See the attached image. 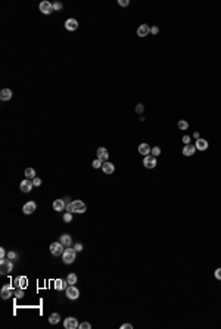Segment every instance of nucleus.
<instances>
[{"instance_id":"27","label":"nucleus","mask_w":221,"mask_h":329,"mask_svg":"<svg viewBox=\"0 0 221 329\" xmlns=\"http://www.w3.org/2000/svg\"><path fill=\"white\" fill-rule=\"evenodd\" d=\"M179 128L180 130H187V128H189V123H187V121H183V120L179 121Z\"/></svg>"},{"instance_id":"1","label":"nucleus","mask_w":221,"mask_h":329,"mask_svg":"<svg viewBox=\"0 0 221 329\" xmlns=\"http://www.w3.org/2000/svg\"><path fill=\"white\" fill-rule=\"evenodd\" d=\"M75 249H72V248H65V251H64V254H62V260L65 264H71V263H74L75 260Z\"/></svg>"},{"instance_id":"42","label":"nucleus","mask_w":221,"mask_h":329,"mask_svg":"<svg viewBox=\"0 0 221 329\" xmlns=\"http://www.w3.org/2000/svg\"><path fill=\"white\" fill-rule=\"evenodd\" d=\"M151 33H152V34H158V33H159V28H158V27H152V28H151Z\"/></svg>"},{"instance_id":"17","label":"nucleus","mask_w":221,"mask_h":329,"mask_svg":"<svg viewBox=\"0 0 221 329\" xmlns=\"http://www.w3.org/2000/svg\"><path fill=\"white\" fill-rule=\"evenodd\" d=\"M152 152V149H151V146L148 145V143H142V145H139V153H142V155H149Z\"/></svg>"},{"instance_id":"21","label":"nucleus","mask_w":221,"mask_h":329,"mask_svg":"<svg viewBox=\"0 0 221 329\" xmlns=\"http://www.w3.org/2000/svg\"><path fill=\"white\" fill-rule=\"evenodd\" d=\"M65 207H67V204H65L64 199H56V201H53V208H55L56 211H62Z\"/></svg>"},{"instance_id":"8","label":"nucleus","mask_w":221,"mask_h":329,"mask_svg":"<svg viewBox=\"0 0 221 329\" xmlns=\"http://www.w3.org/2000/svg\"><path fill=\"white\" fill-rule=\"evenodd\" d=\"M143 164L146 168H155L156 167V158L153 155H146L145 160H143Z\"/></svg>"},{"instance_id":"44","label":"nucleus","mask_w":221,"mask_h":329,"mask_svg":"<svg viewBox=\"0 0 221 329\" xmlns=\"http://www.w3.org/2000/svg\"><path fill=\"white\" fill-rule=\"evenodd\" d=\"M121 328L123 329H133V325H130V323H124Z\"/></svg>"},{"instance_id":"30","label":"nucleus","mask_w":221,"mask_h":329,"mask_svg":"<svg viewBox=\"0 0 221 329\" xmlns=\"http://www.w3.org/2000/svg\"><path fill=\"white\" fill-rule=\"evenodd\" d=\"M15 297H16V298H22V297H24V291H22V289H16V292H15Z\"/></svg>"},{"instance_id":"33","label":"nucleus","mask_w":221,"mask_h":329,"mask_svg":"<svg viewBox=\"0 0 221 329\" xmlns=\"http://www.w3.org/2000/svg\"><path fill=\"white\" fill-rule=\"evenodd\" d=\"M80 329H90L92 328V325L90 323H87V322H83V323H80V326H78Z\"/></svg>"},{"instance_id":"5","label":"nucleus","mask_w":221,"mask_h":329,"mask_svg":"<svg viewBox=\"0 0 221 329\" xmlns=\"http://www.w3.org/2000/svg\"><path fill=\"white\" fill-rule=\"evenodd\" d=\"M33 186H34V183L31 182V179H25V180H22V182H21V185H19V189H21V192L28 193L31 189H33Z\"/></svg>"},{"instance_id":"32","label":"nucleus","mask_w":221,"mask_h":329,"mask_svg":"<svg viewBox=\"0 0 221 329\" xmlns=\"http://www.w3.org/2000/svg\"><path fill=\"white\" fill-rule=\"evenodd\" d=\"M65 210H67L68 213H72V211H74V205H72V201H71V202H67V207H65Z\"/></svg>"},{"instance_id":"3","label":"nucleus","mask_w":221,"mask_h":329,"mask_svg":"<svg viewBox=\"0 0 221 329\" xmlns=\"http://www.w3.org/2000/svg\"><path fill=\"white\" fill-rule=\"evenodd\" d=\"M9 260V258H8ZM6 258H2L0 260V264H2V267H0V273L2 274H8L11 270H12V267H14V264L11 263V261H8Z\"/></svg>"},{"instance_id":"37","label":"nucleus","mask_w":221,"mask_h":329,"mask_svg":"<svg viewBox=\"0 0 221 329\" xmlns=\"http://www.w3.org/2000/svg\"><path fill=\"white\" fill-rule=\"evenodd\" d=\"M8 258H11V260H14V258H16V252H14V251H11V252L8 254Z\"/></svg>"},{"instance_id":"20","label":"nucleus","mask_w":221,"mask_h":329,"mask_svg":"<svg viewBox=\"0 0 221 329\" xmlns=\"http://www.w3.org/2000/svg\"><path fill=\"white\" fill-rule=\"evenodd\" d=\"M55 288L58 291H62V289H67L68 288V282L67 280H64V279H58L55 282Z\"/></svg>"},{"instance_id":"14","label":"nucleus","mask_w":221,"mask_h":329,"mask_svg":"<svg viewBox=\"0 0 221 329\" xmlns=\"http://www.w3.org/2000/svg\"><path fill=\"white\" fill-rule=\"evenodd\" d=\"M36 208H37V205H36V202H33V201H30V202H27L25 205L22 207V211H24L25 214H33V213L36 211Z\"/></svg>"},{"instance_id":"29","label":"nucleus","mask_w":221,"mask_h":329,"mask_svg":"<svg viewBox=\"0 0 221 329\" xmlns=\"http://www.w3.org/2000/svg\"><path fill=\"white\" fill-rule=\"evenodd\" d=\"M159 153H161V148H158V146L152 148V155H153V157H158Z\"/></svg>"},{"instance_id":"16","label":"nucleus","mask_w":221,"mask_h":329,"mask_svg":"<svg viewBox=\"0 0 221 329\" xmlns=\"http://www.w3.org/2000/svg\"><path fill=\"white\" fill-rule=\"evenodd\" d=\"M102 170H103V173H105V174H112V173L115 171V165L106 161V163H103V164H102Z\"/></svg>"},{"instance_id":"36","label":"nucleus","mask_w":221,"mask_h":329,"mask_svg":"<svg viewBox=\"0 0 221 329\" xmlns=\"http://www.w3.org/2000/svg\"><path fill=\"white\" fill-rule=\"evenodd\" d=\"M215 277H217V279H218V280H221V267L220 269H217V270H215Z\"/></svg>"},{"instance_id":"35","label":"nucleus","mask_w":221,"mask_h":329,"mask_svg":"<svg viewBox=\"0 0 221 329\" xmlns=\"http://www.w3.org/2000/svg\"><path fill=\"white\" fill-rule=\"evenodd\" d=\"M33 183H34V186H40V185H42V180L39 177H36V179H33Z\"/></svg>"},{"instance_id":"26","label":"nucleus","mask_w":221,"mask_h":329,"mask_svg":"<svg viewBox=\"0 0 221 329\" xmlns=\"http://www.w3.org/2000/svg\"><path fill=\"white\" fill-rule=\"evenodd\" d=\"M25 177L36 179V171H34V168H27V170H25Z\"/></svg>"},{"instance_id":"7","label":"nucleus","mask_w":221,"mask_h":329,"mask_svg":"<svg viewBox=\"0 0 221 329\" xmlns=\"http://www.w3.org/2000/svg\"><path fill=\"white\" fill-rule=\"evenodd\" d=\"M72 205H74V211L72 213H78V214H83L86 213L87 207L84 204L83 201H72Z\"/></svg>"},{"instance_id":"11","label":"nucleus","mask_w":221,"mask_h":329,"mask_svg":"<svg viewBox=\"0 0 221 329\" xmlns=\"http://www.w3.org/2000/svg\"><path fill=\"white\" fill-rule=\"evenodd\" d=\"M108 157H109V153L106 151V148H99L97 149V160H100L102 163H106Z\"/></svg>"},{"instance_id":"19","label":"nucleus","mask_w":221,"mask_h":329,"mask_svg":"<svg viewBox=\"0 0 221 329\" xmlns=\"http://www.w3.org/2000/svg\"><path fill=\"white\" fill-rule=\"evenodd\" d=\"M61 242H62V245L65 248H69L72 245V238H71L69 235H62V236H61Z\"/></svg>"},{"instance_id":"24","label":"nucleus","mask_w":221,"mask_h":329,"mask_svg":"<svg viewBox=\"0 0 221 329\" xmlns=\"http://www.w3.org/2000/svg\"><path fill=\"white\" fill-rule=\"evenodd\" d=\"M59 320H61V316L58 315V313H53V315H50V317H49V322H50L52 325H56Z\"/></svg>"},{"instance_id":"34","label":"nucleus","mask_w":221,"mask_h":329,"mask_svg":"<svg viewBox=\"0 0 221 329\" xmlns=\"http://www.w3.org/2000/svg\"><path fill=\"white\" fill-rule=\"evenodd\" d=\"M61 9H62V5L59 2H55L53 3V11H61Z\"/></svg>"},{"instance_id":"12","label":"nucleus","mask_w":221,"mask_h":329,"mask_svg":"<svg viewBox=\"0 0 221 329\" xmlns=\"http://www.w3.org/2000/svg\"><path fill=\"white\" fill-rule=\"evenodd\" d=\"M195 148L198 149V151H207L208 149V142L205 140V139H198L196 140V143H195Z\"/></svg>"},{"instance_id":"43","label":"nucleus","mask_w":221,"mask_h":329,"mask_svg":"<svg viewBox=\"0 0 221 329\" xmlns=\"http://www.w3.org/2000/svg\"><path fill=\"white\" fill-rule=\"evenodd\" d=\"M183 142H184V145H189V142H190V137H189V136H183Z\"/></svg>"},{"instance_id":"4","label":"nucleus","mask_w":221,"mask_h":329,"mask_svg":"<svg viewBox=\"0 0 221 329\" xmlns=\"http://www.w3.org/2000/svg\"><path fill=\"white\" fill-rule=\"evenodd\" d=\"M64 326L67 329H77L80 326V323H78V320L75 317H67L64 320Z\"/></svg>"},{"instance_id":"38","label":"nucleus","mask_w":221,"mask_h":329,"mask_svg":"<svg viewBox=\"0 0 221 329\" xmlns=\"http://www.w3.org/2000/svg\"><path fill=\"white\" fill-rule=\"evenodd\" d=\"M5 257H6V249L0 248V258H5Z\"/></svg>"},{"instance_id":"9","label":"nucleus","mask_w":221,"mask_h":329,"mask_svg":"<svg viewBox=\"0 0 221 329\" xmlns=\"http://www.w3.org/2000/svg\"><path fill=\"white\" fill-rule=\"evenodd\" d=\"M52 11H53V5H52V3H49V2H46V0L40 3V12H43L44 15L52 14Z\"/></svg>"},{"instance_id":"18","label":"nucleus","mask_w":221,"mask_h":329,"mask_svg":"<svg viewBox=\"0 0 221 329\" xmlns=\"http://www.w3.org/2000/svg\"><path fill=\"white\" fill-rule=\"evenodd\" d=\"M0 295H2V298L3 300H8L11 295H12V291H11V285H5L3 288H2V292H0Z\"/></svg>"},{"instance_id":"40","label":"nucleus","mask_w":221,"mask_h":329,"mask_svg":"<svg viewBox=\"0 0 221 329\" xmlns=\"http://www.w3.org/2000/svg\"><path fill=\"white\" fill-rule=\"evenodd\" d=\"M118 3H120L121 6H128V5H130V2H128V0H120Z\"/></svg>"},{"instance_id":"25","label":"nucleus","mask_w":221,"mask_h":329,"mask_svg":"<svg viewBox=\"0 0 221 329\" xmlns=\"http://www.w3.org/2000/svg\"><path fill=\"white\" fill-rule=\"evenodd\" d=\"M67 282H68L69 285H74V283H77V274H75V273H69L68 277H67Z\"/></svg>"},{"instance_id":"41","label":"nucleus","mask_w":221,"mask_h":329,"mask_svg":"<svg viewBox=\"0 0 221 329\" xmlns=\"http://www.w3.org/2000/svg\"><path fill=\"white\" fill-rule=\"evenodd\" d=\"M74 249H75V251H77V252H80V251H81V249H83V245H81V244H77V245H75V247H74Z\"/></svg>"},{"instance_id":"13","label":"nucleus","mask_w":221,"mask_h":329,"mask_svg":"<svg viewBox=\"0 0 221 329\" xmlns=\"http://www.w3.org/2000/svg\"><path fill=\"white\" fill-rule=\"evenodd\" d=\"M65 28L69 30V31H75V30L78 28V22H77V19H74V18L67 19V22H65Z\"/></svg>"},{"instance_id":"15","label":"nucleus","mask_w":221,"mask_h":329,"mask_svg":"<svg viewBox=\"0 0 221 329\" xmlns=\"http://www.w3.org/2000/svg\"><path fill=\"white\" fill-rule=\"evenodd\" d=\"M195 152H196V148H195V145H184V148H183V155L184 157H192Z\"/></svg>"},{"instance_id":"23","label":"nucleus","mask_w":221,"mask_h":329,"mask_svg":"<svg viewBox=\"0 0 221 329\" xmlns=\"http://www.w3.org/2000/svg\"><path fill=\"white\" fill-rule=\"evenodd\" d=\"M25 282H27V280H25V277H16V279L14 280V286H15V288H21V286L24 288V286L27 285Z\"/></svg>"},{"instance_id":"28","label":"nucleus","mask_w":221,"mask_h":329,"mask_svg":"<svg viewBox=\"0 0 221 329\" xmlns=\"http://www.w3.org/2000/svg\"><path fill=\"white\" fill-rule=\"evenodd\" d=\"M71 220H72V214H71V213H68V211H67V213H65V214H64V221H67V223H69V221H71Z\"/></svg>"},{"instance_id":"6","label":"nucleus","mask_w":221,"mask_h":329,"mask_svg":"<svg viewBox=\"0 0 221 329\" xmlns=\"http://www.w3.org/2000/svg\"><path fill=\"white\" fill-rule=\"evenodd\" d=\"M67 297H68L69 300H77V298L80 297V291L75 288L74 285H69L68 288H67Z\"/></svg>"},{"instance_id":"2","label":"nucleus","mask_w":221,"mask_h":329,"mask_svg":"<svg viewBox=\"0 0 221 329\" xmlns=\"http://www.w3.org/2000/svg\"><path fill=\"white\" fill-rule=\"evenodd\" d=\"M64 251H65V247L62 245V242L59 241V242H52L50 244V252L58 257V255H62L64 254Z\"/></svg>"},{"instance_id":"39","label":"nucleus","mask_w":221,"mask_h":329,"mask_svg":"<svg viewBox=\"0 0 221 329\" xmlns=\"http://www.w3.org/2000/svg\"><path fill=\"white\" fill-rule=\"evenodd\" d=\"M136 112H137V114L143 112V105H142V103H139L137 106H136Z\"/></svg>"},{"instance_id":"31","label":"nucleus","mask_w":221,"mask_h":329,"mask_svg":"<svg viewBox=\"0 0 221 329\" xmlns=\"http://www.w3.org/2000/svg\"><path fill=\"white\" fill-rule=\"evenodd\" d=\"M102 164H103V163H102L100 160H95V161H93V167H95V168H102Z\"/></svg>"},{"instance_id":"10","label":"nucleus","mask_w":221,"mask_h":329,"mask_svg":"<svg viewBox=\"0 0 221 329\" xmlns=\"http://www.w3.org/2000/svg\"><path fill=\"white\" fill-rule=\"evenodd\" d=\"M149 33H151V27H149L148 24H142V25L137 28L139 37H146V36H149Z\"/></svg>"},{"instance_id":"22","label":"nucleus","mask_w":221,"mask_h":329,"mask_svg":"<svg viewBox=\"0 0 221 329\" xmlns=\"http://www.w3.org/2000/svg\"><path fill=\"white\" fill-rule=\"evenodd\" d=\"M12 97V92L9 90V89H3L2 92H0V99L2 100H9Z\"/></svg>"}]
</instances>
